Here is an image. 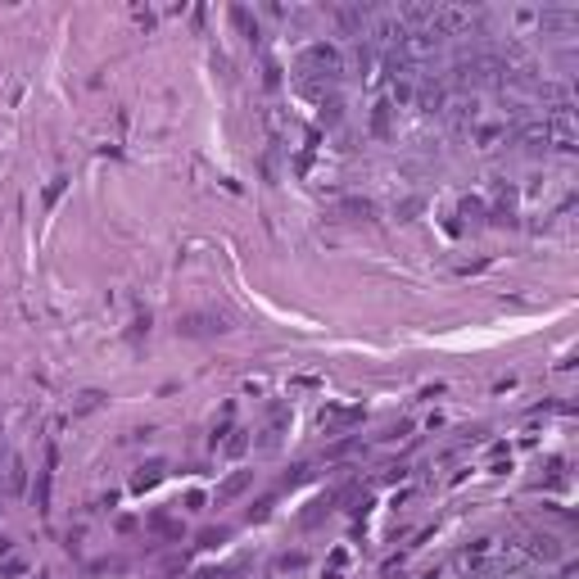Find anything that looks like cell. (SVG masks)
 <instances>
[{"mask_svg":"<svg viewBox=\"0 0 579 579\" xmlns=\"http://www.w3.org/2000/svg\"><path fill=\"white\" fill-rule=\"evenodd\" d=\"M358 421H362V408H326V412H322V426H326V430L358 426Z\"/></svg>","mask_w":579,"mask_h":579,"instance_id":"cell-1","label":"cell"},{"mask_svg":"<svg viewBox=\"0 0 579 579\" xmlns=\"http://www.w3.org/2000/svg\"><path fill=\"white\" fill-rule=\"evenodd\" d=\"M249 471H240V475H231V480H222V485H217V502H231V498H240L244 494V489H249Z\"/></svg>","mask_w":579,"mask_h":579,"instance_id":"cell-2","label":"cell"},{"mask_svg":"<svg viewBox=\"0 0 579 579\" xmlns=\"http://www.w3.org/2000/svg\"><path fill=\"white\" fill-rule=\"evenodd\" d=\"M158 480H163V462H150V466H141V471L131 475V489H136V494H145V489H154Z\"/></svg>","mask_w":579,"mask_h":579,"instance_id":"cell-3","label":"cell"},{"mask_svg":"<svg viewBox=\"0 0 579 579\" xmlns=\"http://www.w3.org/2000/svg\"><path fill=\"white\" fill-rule=\"evenodd\" d=\"M181 330H186V335H217V330H227V322H222V317H190Z\"/></svg>","mask_w":579,"mask_h":579,"instance_id":"cell-4","label":"cell"},{"mask_svg":"<svg viewBox=\"0 0 579 579\" xmlns=\"http://www.w3.org/2000/svg\"><path fill=\"white\" fill-rule=\"evenodd\" d=\"M281 426H286V408H281V403H276V408H272V426L263 430V439H258V448H276V443H281Z\"/></svg>","mask_w":579,"mask_h":579,"instance_id":"cell-5","label":"cell"},{"mask_svg":"<svg viewBox=\"0 0 579 579\" xmlns=\"http://www.w3.org/2000/svg\"><path fill=\"white\" fill-rule=\"evenodd\" d=\"M231 23H236L249 41H258V18H249V9H244V5H231Z\"/></svg>","mask_w":579,"mask_h":579,"instance_id":"cell-6","label":"cell"},{"mask_svg":"<svg viewBox=\"0 0 579 579\" xmlns=\"http://www.w3.org/2000/svg\"><path fill=\"white\" fill-rule=\"evenodd\" d=\"M150 529H154V534H163V539H181V525L172 521V516H163V512L150 516Z\"/></svg>","mask_w":579,"mask_h":579,"instance_id":"cell-7","label":"cell"},{"mask_svg":"<svg viewBox=\"0 0 579 579\" xmlns=\"http://www.w3.org/2000/svg\"><path fill=\"white\" fill-rule=\"evenodd\" d=\"M529 543H534V548H529L534 557H557V539H552V534H534Z\"/></svg>","mask_w":579,"mask_h":579,"instance_id":"cell-8","label":"cell"},{"mask_svg":"<svg viewBox=\"0 0 579 579\" xmlns=\"http://www.w3.org/2000/svg\"><path fill=\"white\" fill-rule=\"evenodd\" d=\"M227 534H231V529H204V534H200V548H217V543H227Z\"/></svg>","mask_w":579,"mask_h":579,"instance_id":"cell-9","label":"cell"},{"mask_svg":"<svg viewBox=\"0 0 579 579\" xmlns=\"http://www.w3.org/2000/svg\"><path fill=\"white\" fill-rule=\"evenodd\" d=\"M344 561H349V552H335V557H330V570H326V579H340V570H344Z\"/></svg>","mask_w":579,"mask_h":579,"instance_id":"cell-10","label":"cell"},{"mask_svg":"<svg viewBox=\"0 0 579 579\" xmlns=\"http://www.w3.org/2000/svg\"><path fill=\"white\" fill-rule=\"evenodd\" d=\"M372 127H376V131H385V127H389V104H376V118H372Z\"/></svg>","mask_w":579,"mask_h":579,"instance_id":"cell-11","label":"cell"},{"mask_svg":"<svg viewBox=\"0 0 579 579\" xmlns=\"http://www.w3.org/2000/svg\"><path fill=\"white\" fill-rule=\"evenodd\" d=\"M299 566H303V552H294V557H281L276 561V570H299Z\"/></svg>","mask_w":579,"mask_h":579,"instance_id":"cell-12","label":"cell"},{"mask_svg":"<svg viewBox=\"0 0 579 579\" xmlns=\"http://www.w3.org/2000/svg\"><path fill=\"white\" fill-rule=\"evenodd\" d=\"M59 190H64V177L50 181V190H45V204H55V200H59Z\"/></svg>","mask_w":579,"mask_h":579,"instance_id":"cell-13","label":"cell"}]
</instances>
